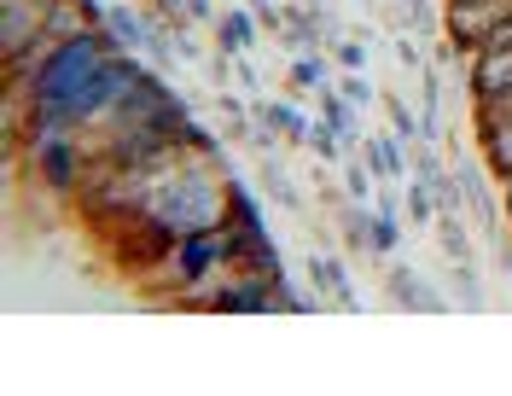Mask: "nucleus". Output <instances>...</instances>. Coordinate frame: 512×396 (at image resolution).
Here are the masks:
<instances>
[{
  "instance_id": "f257e3e1",
  "label": "nucleus",
  "mask_w": 512,
  "mask_h": 396,
  "mask_svg": "<svg viewBox=\"0 0 512 396\" xmlns=\"http://www.w3.org/2000/svg\"><path fill=\"white\" fill-rule=\"evenodd\" d=\"M146 216L169 228L175 239L181 233H210V228H227V175L210 158H181V164L152 181L146 193Z\"/></svg>"
},
{
  "instance_id": "f03ea898",
  "label": "nucleus",
  "mask_w": 512,
  "mask_h": 396,
  "mask_svg": "<svg viewBox=\"0 0 512 396\" xmlns=\"http://www.w3.org/2000/svg\"><path fill=\"white\" fill-rule=\"evenodd\" d=\"M24 164H30L41 193L76 198L82 181H88V164H94V146H88V134H53V140H41V146L24 152Z\"/></svg>"
},
{
  "instance_id": "7ed1b4c3",
  "label": "nucleus",
  "mask_w": 512,
  "mask_h": 396,
  "mask_svg": "<svg viewBox=\"0 0 512 396\" xmlns=\"http://www.w3.org/2000/svg\"><path fill=\"white\" fill-rule=\"evenodd\" d=\"M216 268H227V263H222V228H210V233H181V239L169 245V257L152 268V286H158L163 297H175L181 286L204 280V274H216Z\"/></svg>"
},
{
  "instance_id": "20e7f679",
  "label": "nucleus",
  "mask_w": 512,
  "mask_h": 396,
  "mask_svg": "<svg viewBox=\"0 0 512 396\" xmlns=\"http://www.w3.org/2000/svg\"><path fill=\"white\" fill-rule=\"evenodd\" d=\"M384 292H390V303H402V309H419V315H454L448 292H437V286H431V280H425L414 263L384 268Z\"/></svg>"
},
{
  "instance_id": "39448f33",
  "label": "nucleus",
  "mask_w": 512,
  "mask_h": 396,
  "mask_svg": "<svg viewBox=\"0 0 512 396\" xmlns=\"http://www.w3.org/2000/svg\"><path fill=\"white\" fill-rule=\"evenodd\" d=\"M361 158H367V169L379 175V187H384V181H396V187H402V181L414 175V146H408V140H396V134H367V140H361Z\"/></svg>"
},
{
  "instance_id": "423d86ee",
  "label": "nucleus",
  "mask_w": 512,
  "mask_h": 396,
  "mask_svg": "<svg viewBox=\"0 0 512 396\" xmlns=\"http://www.w3.org/2000/svg\"><path fill=\"white\" fill-rule=\"evenodd\" d=\"M478 158L495 169V181L512 175V111H478Z\"/></svg>"
},
{
  "instance_id": "0eeeda50",
  "label": "nucleus",
  "mask_w": 512,
  "mask_h": 396,
  "mask_svg": "<svg viewBox=\"0 0 512 396\" xmlns=\"http://www.w3.org/2000/svg\"><path fill=\"white\" fill-rule=\"evenodd\" d=\"M256 111V123H262V129H274L280 134V140H286V146H309V129H315V117H309V111H303V105H297V99H256L251 105Z\"/></svg>"
},
{
  "instance_id": "6e6552de",
  "label": "nucleus",
  "mask_w": 512,
  "mask_h": 396,
  "mask_svg": "<svg viewBox=\"0 0 512 396\" xmlns=\"http://www.w3.org/2000/svg\"><path fill=\"white\" fill-rule=\"evenodd\" d=\"M105 30H111V41H117L123 53H146L152 12H140V6H128V0H111V6H105Z\"/></svg>"
},
{
  "instance_id": "1a4fd4ad",
  "label": "nucleus",
  "mask_w": 512,
  "mask_h": 396,
  "mask_svg": "<svg viewBox=\"0 0 512 396\" xmlns=\"http://www.w3.org/2000/svg\"><path fill=\"white\" fill-rule=\"evenodd\" d=\"M256 35H268V30L256 24L251 6H222V18H216V47H222V53H233V59H239V53H251Z\"/></svg>"
},
{
  "instance_id": "9d476101",
  "label": "nucleus",
  "mask_w": 512,
  "mask_h": 396,
  "mask_svg": "<svg viewBox=\"0 0 512 396\" xmlns=\"http://www.w3.org/2000/svg\"><path fill=\"white\" fill-rule=\"evenodd\" d=\"M309 280H315L326 297H338L344 309L361 315V292L350 286V263H344V257H309Z\"/></svg>"
},
{
  "instance_id": "9b49d317",
  "label": "nucleus",
  "mask_w": 512,
  "mask_h": 396,
  "mask_svg": "<svg viewBox=\"0 0 512 396\" xmlns=\"http://www.w3.org/2000/svg\"><path fill=\"white\" fill-rule=\"evenodd\" d=\"M320 88H332V65H326V53H320V47H315V53H291L286 94H291V99H303V94L315 99Z\"/></svg>"
},
{
  "instance_id": "f8f14e48",
  "label": "nucleus",
  "mask_w": 512,
  "mask_h": 396,
  "mask_svg": "<svg viewBox=\"0 0 512 396\" xmlns=\"http://www.w3.org/2000/svg\"><path fill=\"white\" fill-rule=\"evenodd\" d=\"M338 239H344V251H373V204H338Z\"/></svg>"
},
{
  "instance_id": "ddd939ff",
  "label": "nucleus",
  "mask_w": 512,
  "mask_h": 396,
  "mask_svg": "<svg viewBox=\"0 0 512 396\" xmlns=\"http://www.w3.org/2000/svg\"><path fill=\"white\" fill-rule=\"evenodd\" d=\"M472 216H437V251H443V263H478L472 257V228H466Z\"/></svg>"
},
{
  "instance_id": "4468645a",
  "label": "nucleus",
  "mask_w": 512,
  "mask_h": 396,
  "mask_svg": "<svg viewBox=\"0 0 512 396\" xmlns=\"http://www.w3.org/2000/svg\"><path fill=\"white\" fill-rule=\"evenodd\" d=\"M256 175H262V193L274 198L280 210H291V216L303 210V193H297V181H291V169L280 164V158H262V169H256Z\"/></svg>"
},
{
  "instance_id": "2eb2a0df",
  "label": "nucleus",
  "mask_w": 512,
  "mask_h": 396,
  "mask_svg": "<svg viewBox=\"0 0 512 396\" xmlns=\"http://www.w3.org/2000/svg\"><path fill=\"white\" fill-rule=\"evenodd\" d=\"M448 303H460L466 315L483 309V274L478 263H448Z\"/></svg>"
},
{
  "instance_id": "dca6fc26",
  "label": "nucleus",
  "mask_w": 512,
  "mask_h": 396,
  "mask_svg": "<svg viewBox=\"0 0 512 396\" xmlns=\"http://www.w3.org/2000/svg\"><path fill=\"white\" fill-rule=\"evenodd\" d=\"M227 228H268L262 222V204L245 187V175H227Z\"/></svg>"
},
{
  "instance_id": "f3484780",
  "label": "nucleus",
  "mask_w": 512,
  "mask_h": 396,
  "mask_svg": "<svg viewBox=\"0 0 512 396\" xmlns=\"http://www.w3.org/2000/svg\"><path fill=\"white\" fill-rule=\"evenodd\" d=\"M379 105H384V117H390V134L408 140V146H419V111L414 105L396 94V88H379Z\"/></svg>"
},
{
  "instance_id": "a211bd4d",
  "label": "nucleus",
  "mask_w": 512,
  "mask_h": 396,
  "mask_svg": "<svg viewBox=\"0 0 512 396\" xmlns=\"http://www.w3.org/2000/svg\"><path fill=\"white\" fill-rule=\"evenodd\" d=\"M402 216L414 222V228H437V198H431V187L425 181H402Z\"/></svg>"
},
{
  "instance_id": "6ab92c4d",
  "label": "nucleus",
  "mask_w": 512,
  "mask_h": 396,
  "mask_svg": "<svg viewBox=\"0 0 512 396\" xmlns=\"http://www.w3.org/2000/svg\"><path fill=\"white\" fill-rule=\"evenodd\" d=\"M274 309L280 315H326V292H297L286 274V280H274Z\"/></svg>"
},
{
  "instance_id": "aec40b11",
  "label": "nucleus",
  "mask_w": 512,
  "mask_h": 396,
  "mask_svg": "<svg viewBox=\"0 0 512 396\" xmlns=\"http://www.w3.org/2000/svg\"><path fill=\"white\" fill-rule=\"evenodd\" d=\"M338 175H344V181H338V187H344V198H355V204H373V187H379V175L367 169V158H361V152H350Z\"/></svg>"
},
{
  "instance_id": "412c9836",
  "label": "nucleus",
  "mask_w": 512,
  "mask_h": 396,
  "mask_svg": "<svg viewBox=\"0 0 512 396\" xmlns=\"http://www.w3.org/2000/svg\"><path fill=\"white\" fill-rule=\"evenodd\" d=\"M303 152H309L315 164H338V158H350L344 140H338V129H332L326 117H315V129H309V146H303Z\"/></svg>"
},
{
  "instance_id": "4be33fe9",
  "label": "nucleus",
  "mask_w": 512,
  "mask_h": 396,
  "mask_svg": "<svg viewBox=\"0 0 512 396\" xmlns=\"http://www.w3.org/2000/svg\"><path fill=\"white\" fill-rule=\"evenodd\" d=\"M332 65L338 70H367V30H355V35H332Z\"/></svg>"
},
{
  "instance_id": "5701e85b",
  "label": "nucleus",
  "mask_w": 512,
  "mask_h": 396,
  "mask_svg": "<svg viewBox=\"0 0 512 396\" xmlns=\"http://www.w3.org/2000/svg\"><path fill=\"white\" fill-rule=\"evenodd\" d=\"M402 210H373V251L379 257H390V251H402Z\"/></svg>"
},
{
  "instance_id": "b1692460",
  "label": "nucleus",
  "mask_w": 512,
  "mask_h": 396,
  "mask_svg": "<svg viewBox=\"0 0 512 396\" xmlns=\"http://www.w3.org/2000/svg\"><path fill=\"white\" fill-rule=\"evenodd\" d=\"M338 94L350 99V105H361V111H367V105L379 99V88L367 82V70H344V76H338Z\"/></svg>"
},
{
  "instance_id": "393cba45",
  "label": "nucleus",
  "mask_w": 512,
  "mask_h": 396,
  "mask_svg": "<svg viewBox=\"0 0 512 396\" xmlns=\"http://www.w3.org/2000/svg\"><path fill=\"white\" fill-rule=\"evenodd\" d=\"M390 53H396V65H402V70H425V65H431V59L419 53L414 30H396V35H390Z\"/></svg>"
},
{
  "instance_id": "a878e982",
  "label": "nucleus",
  "mask_w": 512,
  "mask_h": 396,
  "mask_svg": "<svg viewBox=\"0 0 512 396\" xmlns=\"http://www.w3.org/2000/svg\"><path fill=\"white\" fill-rule=\"evenodd\" d=\"M245 6L256 12V24H262L268 35H280V30H286V6H280V0H245Z\"/></svg>"
},
{
  "instance_id": "bb28decb",
  "label": "nucleus",
  "mask_w": 512,
  "mask_h": 396,
  "mask_svg": "<svg viewBox=\"0 0 512 396\" xmlns=\"http://www.w3.org/2000/svg\"><path fill=\"white\" fill-rule=\"evenodd\" d=\"M233 82H239L245 94H262V76H256V70H251V59H245V53L233 59Z\"/></svg>"
},
{
  "instance_id": "cd10ccee",
  "label": "nucleus",
  "mask_w": 512,
  "mask_h": 396,
  "mask_svg": "<svg viewBox=\"0 0 512 396\" xmlns=\"http://www.w3.org/2000/svg\"><path fill=\"white\" fill-rule=\"evenodd\" d=\"M187 18H192V24H210V30H216L222 6H216V0H187Z\"/></svg>"
},
{
  "instance_id": "c85d7f7f",
  "label": "nucleus",
  "mask_w": 512,
  "mask_h": 396,
  "mask_svg": "<svg viewBox=\"0 0 512 396\" xmlns=\"http://www.w3.org/2000/svg\"><path fill=\"white\" fill-rule=\"evenodd\" d=\"M146 12L163 18V24H175V18H187V0H146Z\"/></svg>"
},
{
  "instance_id": "c756f323",
  "label": "nucleus",
  "mask_w": 512,
  "mask_h": 396,
  "mask_svg": "<svg viewBox=\"0 0 512 396\" xmlns=\"http://www.w3.org/2000/svg\"><path fill=\"white\" fill-rule=\"evenodd\" d=\"M501 204H507V222H512V175L501 181Z\"/></svg>"
}]
</instances>
